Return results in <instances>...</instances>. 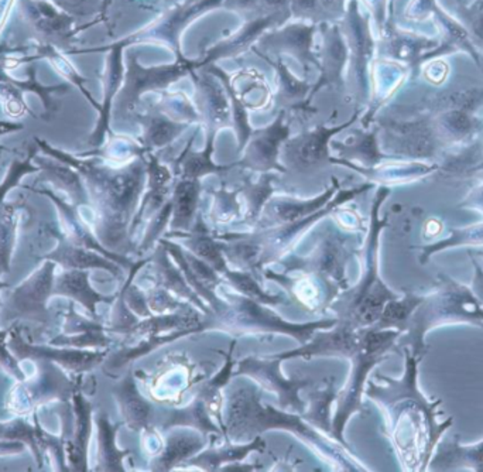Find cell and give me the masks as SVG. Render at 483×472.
Segmentation results:
<instances>
[{"label": "cell", "mask_w": 483, "mask_h": 472, "mask_svg": "<svg viewBox=\"0 0 483 472\" xmlns=\"http://www.w3.org/2000/svg\"><path fill=\"white\" fill-rule=\"evenodd\" d=\"M224 430L226 442H249L268 430L289 432L301 442H307L322 459L341 468L353 471V467L341 450L329 442L314 427L302 419L301 415L285 412L270 405H263L262 390L255 382L233 383L225 398L224 412Z\"/></svg>", "instance_id": "obj_1"}, {"label": "cell", "mask_w": 483, "mask_h": 472, "mask_svg": "<svg viewBox=\"0 0 483 472\" xmlns=\"http://www.w3.org/2000/svg\"><path fill=\"white\" fill-rule=\"evenodd\" d=\"M91 185L101 211V236L111 248L131 246V227L148 185L145 154L122 168H106L89 161L71 160Z\"/></svg>", "instance_id": "obj_2"}, {"label": "cell", "mask_w": 483, "mask_h": 472, "mask_svg": "<svg viewBox=\"0 0 483 472\" xmlns=\"http://www.w3.org/2000/svg\"><path fill=\"white\" fill-rule=\"evenodd\" d=\"M406 375L402 381H393L386 376L376 375L386 386L376 385L369 382L366 389V396H369L376 403H379L387 413V420L392 419L399 413H407V425H411L413 435L414 464L426 466L427 459L436 447V440L440 439L446 425L451 420L438 425L436 422V405H429L417 388V356H410L407 354Z\"/></svg>", "instance_id": "obj_3"}, {"label": "cell", "mask_w": 483, "mask_h": 472, "mask_svg": "<svg viewBox=\"0 0 483 472\" xmlns=\"http://www.w3.org/2000/svg\"><path fill=\"white\" fill-rule=\"evenodd\" d=\"M389 195V188H380L373 202L370 215L369 235L365 246V271L362 279L355 287L345 290L331 303L329 310H333L338 322L349 325L355 330L370 329L377 322L383 308L390 300L397 298L390 292L379 276V235L385 228L386 219L380 221L379 208L383 200Z\"/></svg>", "instance_id": "obj_4"}, {"label": "cell", "mask_w": 483, "mask_h": 472, "mask_svg": "<svg viewBox=\"0 0 483 472\" xmlns=\"http://www.w3.org/2000/svg\"><path fill=\"white\" fill-rule=\"evenodd\" d=\"M225 305L218 313H212L207 317L205 330H221L233 337L245 334H283L297 339L300 344H306L317 330L333 329L338 324V319L321 320L316 322H289L275 314L272 308L262 303L255 302L245 296L229 295L222 292Z\"/></svg>", "instance_id": "obj_5"}, {"label": "cell", "mask_w": 483, "mask_h": 472, "mask_svg": "<svg viewBox=\"0 0 483 472\" xmlns=\"http://www.w3.org/2000/svg\"><path fill=\"white\" fill-rule=\"evenodd\" d=\"M353 253L352 238L336 225L326 224L316 248L309 256H283L279 263L282 268L280 273H301L318 280L326 293V308H329L341 293L348 290L346 266Z\"/></svg>", "instance_id": "obj_6"}, {"label": "cell", "mask_w": 483, "mask_h": 472, "mask_svg": "<svg viewBox=\"0 0 483 472\" xmlns=\"http://www.w3.org/2000/svg\"><path fill=\"white\" fill-rule=\"evenodd\" d=\"M399 330L362 329L360 345L351 356L352 371L345 388L336 396V413L333 420V437L339 444L348 449L343 440L346 423L355 413L362 412V396L365 392L366 379L382 359L400 335Z\"/></svg>", "instance_id": "obj_7"}, {"label": "cell", "mask_w": 483, "mask_h": 472, "mask_svg": "<svg viewBox=\"0 0 483 472\" xmlns=\"http://www.w3.org/2000/svg\"><path fill=\"white\" fill-rule=\"evenodd\" d=\"M201 67V61L185 60L184 57L178 58L175 64L150 68L139 64L136 57L129 58L123 84L114 98L112 114L121 119L128 117L129 115H136V107L148 92L168 90L170 85Z\"/></svg>", "instance_id": "obj_8"}, {"label": "cell", "mask_w": 483, "mask_h": 472, "mask_svg": "<svg viewBox=\"0 0 483 472\" xmlns=\"http://www.w3.org/2000/svg\"><path fill=\"white\" fill-rule=\"evenodd\" d=\"M358 116L360 114L356 112L345 124L333 128L317 126L300 136L287 139L280 151V161L285 170H292L295 175H312L331 165V142L334 136L355 124Z\"/></svg>", "instance_id": "obj_9"}, {"label": "cell", "mask_w": 483, "mask_h": 472, "mask_svg": "<svg viewBox=\"0 0 483 472\" xmlns=\"http://www.w3.org/2000/svg\"><path fill=\"white\" fill-rule=\"evenodd\" d=\"M248 376L260 389L277 396L279 408L285 412L302 415L306 412L307 403L300 398L302 389L311 386V379H287L283 375L282 359L268 356L260 359L248 356L236 364L233 378Z\"/></svg>", "instance_id": "obj_10"}, {"label": "cell", "mask_w": 483, "mask_h": 472, "mask_svg": "<svg viewBox=\"0 0 483 472\" xmlns=\"http://www.w3.org/2000/svg\"><path fill=\"white\" fill-rule=\"evenodd\" d=\"M290 122L289 114L282 109L272 124L253 131L238 167L253 173H287L280 161V151L283 143L290 138Z\"/></svg>", "instance_id": "obj_11"}, {"label": "cell", "mask_w": 483, "mask_h": 472, "mask_svg": "<svg viewBox=\"0 0 483 472\" xmlns=\"http://www.w3.org/2000/svg\"><path fill=\"white\" fill-rule=\"evenodd\" d=\"M369 188H372V185H360V187L352 188V190H339L335 197L326 207L321 208L319 211L314 212L309 217L304 218V219H300L294 224L285 225V227H279V228L253 232L263 245V266L267 265L270 262L280 261V258L287 255L290 245L295 239L300 238L307 229L311 228L312 225L321 221L322 218L326 217V215L333 214L336 208L351 202L352 198L358 197Z\"/></svg>", "instance_id": "obj_12"}, {"label": "cell", "mask_w": 483, "mask_h": 472, "mask_svg": "<svg viewBox=\"0 0 483 472\" xmlns=\"http://www.w3.org/2000/svg\"><path fill=\"white\" fill-rule=\"evenodd\" d=\"M199 70L201 74H197V70L190 73L195 85V107L199 114V124L201 128L205 126L207 133L218 134L222 129L231 126V101L221 81L208 71Z\"/></svg>", "instance_id": "obj_13"}, {"label": "cell", "mask_w": 483, "mask_h": 472, "mask_svg": "<svg viewBox=\"0 0 483 472\" xmlns=\"http://www.w3.org/2000/svg\"><path fill=\"white\" fill-rule=\"evenodd\" d=\"M339 185H341L339 181L333 178V185H329L322 194L317 195L311 200H299V198L292 197L270 198L263 208L262 215L258 218L256 231L279 228V227L294 224V222L319 211L335 197L336 193L339 192Z\"/></svg>", "instance_id": "obj_14"}, {"label": "cell", "mask_w": 483, "mask_h": 472, "mask_svg": "<svg viewBox=\"0 0 483 472\" xmlns=\"http://www.w3.org/2000/svg\"><path fill=\"white\" fill-rule=\"evenodd\" d=\"M360 332L349 325H334L333 330H317L311 339L302 344L300 348L292 351L282 352L275 358H314V356H339V358H351L360 345Z\"/></svg>", "instance_id": "obj_15"}, {"label": "cell", "mask_w": 483, "mask_h": 472, "mask_svg": "<svg viewBox=\"0 0 483 472\" xmlns=\"http://www.w3.org/2000/svg\"><path fill=\"white\" fill-rule=\"evenodd\" d=\"M148 167V192L140 200L138 212L134 215L131 227V238L139 227L145 221H150L158 214L165 202L172 198L175 177L173 170L161 165L155 153H145Z\"/></svg>", "instance_id": "obj_16"}, {"label": "cell", "mask_w": 483, "mask_h": 472, "mask_svg": "<svg viewBox=\"0 0 483 472\" xmlns=\"http://www.w3.org/2000/svg\"><path fill=\"white\" fill-rule=\"evenodd\" d=\"M150 262L153 263L156 286L165 288L168 292L177 296L178 298H184L185 302L192 305V307L197 308V312L204 315V319L211 314V308L205 305L204 300L192 290L191 286L188 285L182 269L173 261L165 245L161 242H158L157 248L150 256Z\"/></svg>", "instance_id": "obj_17"}, {"label": "cell", "mask_w": 483, "mask_h": 472, "mask_svg": "<svg viewBox=\"0 0 483 472\" xmlns=\"http://www.w3.org/2000/svg\"><path fill=\"white\" fill-rule=\"evenodd\" d=\"M199 128H201V124H199ZM197 132L188 141L187 148L182 150V153L173 163V173H174L175 178L201 180L205 176L224 175L232 168L238 167V161L231 166H219L215 163L214 159H212L215 150V139H216L215 133H207L205 148L201 151H194L192 144H194Z\"/></svg>", "instance_id": "obj_18"}, {"label": "cell", "mask_w": 483, "mask_h": 472, "mask_svg": "<svg viewBox=\"0 0 483 472\" xmlns=\"http://www.w3.org/2000/svg\"><path fill=\"white\" fill-rule=\"evenodd\" d=\"M143 128L141 148L145 153H155L156 150L167 148L175 139L180 138L191 122L177 121L174 117L161 111L157 105L150 107L146 114L134 115Z\"/></svg>", "instance_id": "obj_19"}, {"label": "cell", "mask_w": 483, "mask_h": 472, "mask_svg": "<svg viewBox=\"0 0 483 472\" xmlns=\"http://www.w3.org/2000/svg\"><path fill=\"white\" fill-rule=\"evenodd\" d=\"M263 58L268 61V64L273 65L277 71L279 77V87L275 92V105L280 107V111L287 114H314L311 107V92L314 84L309 81L300 80L295 77L289 67L283 63L282 58L275 61L268 60L266 56Z\"/></svg>", "instance_id": "obj_20"}, {"label": "cell", "mask_w": 483, "mask_h": 472, "mask_svg": "<svg viewBox=\"0 0 483 472\" xmlns=\"http://www.w3.org/2000/svg\"><path fill=\"white\" fill-rule=\"evenodd\" d=\"M122 48L119 46L112 47L111 54L107 57L106 73L104 80V101L101 104V111L97 117V126L88 139V143L99 148L104 143L105 136L111 133L112 109H114V98L118 95L122 84H123L124 70L122 63Z\"/></svg>", "instance_id": "obj_21"}, {"label": "cell", "mask_w": 483, "mask_h": 472, "mask_svg": "<svg viewBox=\"0 0 483 472\" xmlns=\"http://www.w3.org/2000/svg\"><path fill=\"white\" fill-rule=\"evenodd\" d=\"M208 437L195 430H175L165 439V449L150 464L151 471L167 472L185 464L207 446Z\"/></svg>", "instance_id": "obj_22"}, {"label": "cell", "mask_w": 483, "mask_h": 472, "mask_svg": "<svg viewBox=\"0 0 483 472\" xmlns=\"http://www.w3.org/2000/svg\"><path fill=\"white\" fill-rule=\"evenodd\" d=\"M199 195H201V181L175 178L172 193V219L168 224L172 232L167 236L191 231L199 215L197 210Z\"/></svg>", "instance_id": "obj_23"}, {"label": "cell", "mask_w": 483, "mask_h": 472, "mask_svg": "<svg viewBox=\"0 0 483 472\" xmlns=\"http://www.w3.org/2000/svg\"><path fill=\"white\" fill-rule=\"evenodd\" d=\"M266 442L262 435L249 442H231L219 449H209L199 452L197 456L188 459L185 464L190 467L204 469V471H222L228 466L243 461L250 452H263Z\"/></svg>", "instance_id": "obj_24"}, {"label": "cell", "mask_w": 483, "mask_h": 472, "mask_svg": "<svg viewBox=\"0 0 483 472\" xmlns=\"http://www.w3.org/2000/svg\"><path fill=\"white\" fill-rule=\"evenodd\" d=\"M21 7L31 26L48 41H63L70 36V16L58 12L47 0H21Z\"/></svg>", "instance_id": "obj_25"}, {"label": "cell", "mask_w": 483, "mask_h": 472, "mask_svg": "<svg viewBox=\"0 0 483 472\" xmlns=\"http://www.w3.org/2000/svg\"><path fill=\"white\" fill-rule=\"evenodd\" d=\"M175 427L192 429L207 435V437H211V435L225 437L224 430L215 425L214 420H212L208 403L205 402L199 395L195 396L194 400L190 405L172 410L165 422L161 425V429L165 432H172Z\"/></svg>", "instance_id": "obj_26"}, {"label": "cell", "mask_w": 483, "mask_h": 472, "mask_svg": "<svg viewBox=\"0 0 483 472\" xmlns=\"http://www.w3.org/2000/svg\"><path fill=\"white\" fill-rule=\"evenodd\" d=\"M312 27L294 26L280 33L275 38L263 40V48L282 50L292 54L309 73V67H319L318 58L311 53Z\"/></svg>", "instance_id": "obj_27"}, {"label": "cell", "mask_w": 483, "mask_h": 472, "mask_svg": "<svg viewBox=\"0 0 483 472\" xmlns=\"http://www.w3.org/2000/svg\"><path fill=\"white\" fill-rule=\"evenodd\" d=\"M119 403L124 420L133 432L148 430L150 425L153 406L139 392L138 385L134 382L133 375L129 373L119 386Z\"/></svg>", "instance_id": "obj_28"}, {"label": "cell", "mask_w": 483, "mask_h": 472, "mask_svg": "<svg viewBox=\"0 0 483 472\" xmlns=\"http://www.w3.org/2000/svg\"><path fill=\"white\" fill-rule=\"evenodd\" d=\"M275 180V176L272 173H260L258 180L252 181V178H246L243 185L238 188L239 197H242L246 207L243 224L252 228L256 227L258 218L262 215L263 208L275 194V185H273Z\"/></svg>", "instance_id": "obj_29"}, {"label": "cell", "mask_w": 483, "mask_h": 472, "mask_svg": "<svg viewBox=\"0 0 483 472\" xmlns=\"http://www.w3.org/2000/svg\"><path fill=\"white\" fill-rule=\"evenodd\" d=\"M202 70L208 71V73L214 74L215 77L221 81L224 87H225L226 94H228L229 101H231L232 124H233V128L236 131L238 151L241 153L245 149L246 144H248L253 131H255L250 126V122H249L248 107H246L245 101H243V98L239 95L238 90L233 87V82H232V78L229 77L228 73H225V71L221 70V68L216 67L215 64L207 65Z\"/></svg>", "instance_id": "obj_30"}, {"label": "cell", "mask_w": 483, "mask_h": 472, "mask_svg": "<svg viewBox=\"0 0 483 472\" xmlns=\"http://www.w3.org/2000/svg\"><path fill=\"white\" fill-rule=\"evenodd\" d=\"M339 153V159H345L360 167L372 168L382 161L376 132L360 133V136L346 142H331V150Z\"/></svg>", "instance_id": "obj_31"}, {"label": "cell", "mask_w": 483, "mask_h": 472, "mask_svg": "<svg viewBox=\"0 0 483 472\" xmlns=\"http://www.w3.org/2000/svg\"><path fill=\"white\" fill-rule=\"evenodd\" d=\"M346 61V51L339 40L338 33H334L326 46V57L319 61V78L312 87L311 98L316 97L322 88L333 87L341 90L343 87V65Z\"/></svg>", "instance_id": "obj_32"}, {"label": "cell", "mask_w": 483, "mask_h": 472, "mask_svg": "<svg viewBox=\"0 0 483 472\" xmlns=\"http://www.w3.org/2000/svg\"><path fill=\"white\" fill-rule=\"evenodd\" d=\"M334 382L329 383L324 389H319L309 395V405H307L306 412L302 413V419L306 420L311 427L321 430L324 434L333 437V419H331V406L336 400Z\"/></svg>", "instance_id": "obj_33"}, {"label": "cell", "mask_w": 483, "mask_h": 472, "mask_svg": "<svg viewBox=\"0 0 483 472\" xmlns=\"http://www.w3.org/2000/svg\"><path fill=\"white\" fill-rule=\"evenodd\" d=\"M224 283L229 286L233 292L245 297L252 298L255 302L262 303L265 305H280L287 302V297L283 295H270L265 292L262 286L258 285L256 276L249 271L232 270L231 268L222 275Z\"/></svg>", "instance_id": "obj_34"}, {"label": "cell", "mask_w": 483, "mask_h": 472, "mask_svg": "<svg viewBox=\"0 0 483 472\" xmlns=\"http://www.w3.org/2000/svg\"><path fill=\"white\" fill-rule=\"evenodd\" d=\"M38 56V58H46V60L50 61L54 70H57V73L61 77L65 78L68 82H71L74 87H77L78 90H80V94L84 95L85 99H87L97 112L101 111V104H97L94 98H92V95L89 94V90L85 88V82H87L85 78L80 77V75L78 74V71L72 67L70 61H68L67 58L63 57L61 54H58L57 50H55L51 44H43V46H40Z\"/></svg>", "instance_id": "obj_35"}, {"label": "cell", "mask_w": 483, "mask_h": 472, "mask_svg": "<svg viewBox=\"0 0 483 472\" xmlns=\"http://www.w3.org/2000/svg\"><path fill=\"white\" fill-rule=\"evenodd\" d=\"M235 345L236 339H233L228 356H226L225 365H224L222 371L219 372L218 375H215L209 382L202 385L201 388L199 389V393H197V395H199L204 399L205 402L208 403L211 412L212 406L221 403L222 389L226 388L228 383L231 382V379L233 378V359H232V356H233Z\"/></svg>", "instance_id": "obj_36"}, {"label": "cell", "mask_w": 483, "mask_h": 472, "mask_svg": "<svg viewBox=\"0 0 483 472\" xmlns=\"http://www.w3.org/2000/svg\"><path fill=\"white\" fill-rule=\"evenodd\" d=\"M239 192H228L226 188H221L214 193V204L211 208L212 221L216 224L226 222L241 217L242 205L239 204Z\"/></svg>", "instance_id": "obj_37"}, {"label": "cell", "mask_w": 483, "mask_h": 472, "mask_svg": "<svg viewBox=\"0 0 483 472\" xmlns=\"http://www.w3.org/2000/svg\"><path fill=\"white\" fill-rule=\"evenodd\" d=\"M172 211L173 204L172 198L165 202V207L161 208L158 214L156 215L153 219H150V224H148V231H146L145 238L141 241V244L139 245V253L143 255L145 252L150 251V249L155 248L156 242L160 241L161 235L165 232V229L167 228L168 224H170V219H172Z\"/></svg>", "instance_id": "obj_38"}, {"label": "cell", "mask_w": 483, "mask_h": 472, "mask_svg": "<svg viewBox=\"0 0 483 472\" xmlns=\"http://www.w3.org/2000/svg\"><path fill=\"white\" fill-rule=\"evenodd\" d=\"M146 302H148V312L151 315L177 313L184 305L178 300L177 296L156 285L150 292L146 293Z\"/></svg>", "instance_id": "obj_39"}, {"label": "cell", "mask_w": 483, "mask_h": 472, "mask_svg": "<svg viewBox=\"0 0 483 472\" xmlns=\"http://www.w3.org/2000/svg\"><path fill=\"white\" fill-rule=\"evenodd\" d=\"M102 454H104L105 466L106 469H112V471H123V466H122V459L123 457L128 456L129 451H119L114 447V434H116V429H112L111 425H107V422L102 423Z\"/></svg>", "instance_id": "obj_40"}, {"label": "cell", "mask_w": 483, "mask_h": 472, "mask_svg": "<svg viewBox=\"0 0 483 472\" xmlns=\"http://www.w3.org/2000/svg\"><path fill=\"white\" fill-rule=\"evenodd\" d=\"M54 2L64 7L65 11H78L87 4L88 0H54Z\"/></svg>", "instance_id": "obj_41"}, {"label": "cell", "mask_w": 483, "mask_h": 472, "mask_svg": "<svg viewBox=\"0 0 483 472\" xmlns=\"http://www.w3.org/2000/svg\"><path fill=\"white\" fill-rule=\"evenodd\" d=\"M258 0H232V4L242 9V11H246V9H250V7L255 6Z\"/></svg>", "instance_id": "obj_42"}, {"label": "cell", "mask_w": 483, "mask_h": 472, "mask_svg": "<svg viewBox=\"0 0 483 472\" xmlns=\"http://www.w3.org/2000/svg\"><path fill=\"white\" fill-rule=\"evenodd\" d=\"M263 2H265L266 6L273 7V9H279V7L287 4L289 0H263Z\"/></svg>", "instance_id": "obj_43"}, {"label": "cell", "mask_w": 483, "mask_h": 472, "mask_svg": "<svg viewBox=\"0 0 483 472\" xmlns=\"http://www.w3.org/2000/svg\"><path fill=\"white\" fill-rule=\"evenodd\" d=\"M109 4H111V0H105L104 7H106Z\"/></svg>", "instance_id": "obj_44"}]
</instances>
